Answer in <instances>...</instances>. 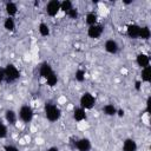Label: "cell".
<instances>
[{"label": "cell", "mask_w": 151, "mask_h": 151, "mask_svg": "<svg viewBox=\"0 0 151 151\" xmlns=\"http://www.w3.org/2000/svg\"><path fill=\"white\" fill-rule=\"evenodd\" d=\"M45 113H46V118L50 122H55L60 117V110L54 104H46V106H45Z\"/></svg>", "instance_id": "1"}, {"label": "cell", "mask_w": 151, "mask_h": 151, "mask_svg": "<svg viewBox=\"0 0 151 151\" xmlns=\"http://www.w3.org/2000/svg\"><path fill=\"white\" fill-rule=\"evenodd\" d=\"M18 78H19V71H18V68L14 65L8 64L6 66V68H5V79L8 83H11V81L17 80Z\"/></svg>", "instance_id": "2"}, {"label": "cell", "mask_w": 151, "mask_h": 151, "mask_svg": "<svg viewBox=\"0 0 151 151\" xmlns=\"http://www.w3.org/2000/svg\"><path fill=\"white\" fill-rule=\"evenodd\" d=\"M19 117H20V119H21L24 123H29V122L32 120V118H33V110H32L29 106L25 105V106H22V107L20 109Z\"/></svg>", "instance_id": "3"}, {"label": "cell", "mask_w": 151, "mask_h": 151, "mask_svg": "<svg viewBox=\"0 0 151 151\" xmlns=\"http://www.w3.org/2000/svg\"><path fill=\"white\" fill-rule=\"evenodd\" d=\"M94 105V97L91 93H84L80 98L81 109H92Z\"/></svg>", "instance_id": "4"}, {"label": "cell", "mask_w": 151, "mask_h": 151, "mask_svg": "<svg viewBox=\"0 0 151 151\" xmlns=\"http://www.w3.org/2000/svg\"><path fill=\"white\" fill-rule=\"evenodd\" d=\"M59 11H60V2L58 0H51L46 6V12L51 17L57 15Z\"/></svg>", "instance_id": "5"}, {"label": "cell", "mask_w": 151, "mask_h": 151, "mask_svg": "<svg viewBox=\"0 0 151 151\" xmlns=\"http://www.w3.org/2000/svg\"><path fill=\"white\" fill-rule=\"evenodd\" d=\"M103 33V26L101 25H93V26H90L88 27V31H87V34L90 38H93V39H97Z\"/></svg>", "instance_id": "6"}, {"label": "cell", "mask_w": 151, "mask_h": 151, "mask_svg": "<svg viewBox=\"0 0 151 151\" xmlns=\"http://www.w3.org/2000/svg\"><path fill=\"white\" fill-rule=\"evenodd\" d=\"M76 146L79 151H90L91 150V143L87 138H81L76 143Z\"/></svg>", "instance_id": "7"}, {"label": "cell", "mask_w": 151, "mask_h": 151, "mask_svg": "<svg viewBox=\"0 0 151 151\" xmlns=\"http://www.w3.org/2000/svg\"><path fill=\"white\" fill-rule=\"evenodd\" d=\"M139 32H140V27L138 25H130L127 27V35L132 39H136V38H139Z\"/></svg>", "instance_id": "8"}, {"label": "cell", "mask_w": 151, "mask_h": 151, "mask_svg": "<svg viewBox=\"0 0 151 151\" xmlns=\"http://www.w3.org/2000/svg\"><path fill=\"white\" fill-rule=\"evenodd\" d=\"M52 73H53V71H52V67L50 66V64L44 63V64L40 66V76H41L42 78L46 79V78L50 77Z\"/></svg>", "instance_id": "9"}, {"label": "cell", "mask_w": 151, "mask_h": 151, "mask_svg": "<svg viewBox=\"0 0 151 151\" xmlns=\"http://www.w3.org/2000/svg\"><path fill=\"white\" fill-rule=\"evenodd\" d=\"M137 64H138L140 67L144 68V67L149 66V64H150V59H149V57H147L146 54L140 53V54L137 55Z\"/></svg>", "instance_id": "10"}, {"label": "cell", "mask_w": 151, "mask_h": 151, "mask_svg": "<svg viewBox=\"0 0 151 151\" xmlns=\"http://www.w3.org/2000/svg\"><path fill=\"white\" fill-rule=\"evenodd\" d=\"M137 144L133 139H126L123 144V151H136Z\"/></svg>", "instance_id": "11"}, {"label": "cell", "mask_w": 151, "mask_h": 151, "mask_svg": "<svg viewBox=\"0 0 151 151\" xmlns=\"http://www.w3.org/2000/svg\"><path fill=\"white\" fill-rule=\"evenodd\" d=\"M105 50L109 52V53H116L118 51V44L114 41V40H107L105 42Z\"/></svg>", "instance_id": "12"}, {"label": "cell", "mask_w": 151, "mask_h": 151, "mask_svg": "<svg viewBox=\"0 0 151 151\" xmlns=\"http://www.w3.org/2000/svg\"><path fill=\"white\" fill-rule=\"evenodd\" d=\"M73 118L78 122H81L86 118V113H85V110L81 109V107H77L74 109V112H73Z\"/></svg>", "instance_id": "13"}, {"label": "cell", "mask_w": 151, "mask_h": 151, "mask_svg": "<svg viewBox=\"0 0 151 151\" xmlns=\"http://www.w3.org/2000/svg\"><path fill=\"white\" fill-rule=\"evenodd\" d=\"M5 118H6V120L9 123V124H15V122H17V113L13 111V110H7L6 111V113H5Z\"/></svg>", "instance_id": "14"}, {"label": "cell", "mask_w": 151, "mask_h": 151, "mask_svg": "<svg viewBox=\"0 0 151 151\" xmlns=\"http://www.w3.org/2000/svg\"><path fill=\"white\" fill-rule=\"evenodd\" d=\"M142 80L146 83L151 80V66H146L142 70Z\"/></svg>", "instance_id": "15"}, {"label": "cell", "mask_w": 151, "mask_h": 151, "mask_svg": "<svg viewBox=\"0 0 151 151\" xmlns=\"http://www.w3.org/2000/svg\"><path fill=\"white\" fill-rule=\"evenodd\" d=\"M103 110H104V113L107 114V116H114V114L117 113V110H116V107H114L112 104H107V105H105Z\"/></svg>", "instance_id": "16"}, {"label": "cell", "mask_w": 151, "mask_h": 151, "mask_svg": "<svg viewBox=\"0 0 151 151\" xmlns=\"http://www.w3.org/2000/svg\"><path fill=\"white\" fill-rule=\"evenodd\" d=\"M17 5L14 4V2H8L7 5H6V12L8 13V15L11 17V15H14L15 13H17Z\"/></svg>", "instance_id": "17"}, {"label": "cell", "mask_w": 151, "mask_h": 151, "mask_svg": "<svg viewBox=\"0 0 151 151\" xmlns=\"http://www.w3.org/2000/svg\"><path fill=\"white\" fill-rule=\"evenodd\" d=\"M4 27L7 29V31H13L14 27H15V24H14V20L12 18H7L4 22Z\"/></svg>", "instance_id": "18"}, {"label": "cell", "mask_w": 151, "mask_h": 151, "mask_svg": "<svg viewBox=\"0 0 151 151\" xmlns=\"http://www.w3.org/2000/svg\"><path fill=\"white\" fill-rule=\"evenodd\" d=\"M150 29H149V27H140V32H139V38H142V39H144V40H146V39H149L150 38Z\"/></svg>", "instance_id": "19"}, {"label": "cell", "mask_w": 151, "mask_h": 151, "mask_svg": "<svg viewBox=\"0 0 151 151\" xmlns=\"http://www.w3.org/2000/svg\"><path fill=\"white\" fill-rule=\"evenodd\" d=\"M73 7H72V2L71 1H68V0H65V1H63V2H60V9L61 11H64L65 13H67L70 9H72Z\"/></svg>", "instance_id": "20"}, {"label": "cell", "mask_w": 151, "mask_h": 151, "mask_svg": "<svg viewBox=\"0 0 151 151\" xmlns=\"http://www.w3.org/2000/svg\"><path fill=\"white\" fill-rule=\"evenodd\" d=\"M96 22H97V15L94 13H88L86 15V24H88L90 26H93L96 25Z\"/></svg>", "instance_id": "21"}, {"label": "cell", "mask_w": 151, "mask_h": 151, "mask_svg": "<svg viewBox=\"0 0 151 151\" xmlns=\"http://www.w3.org/2000/svg\"><path fill=\"white\" fill-rule=\"evenodd\" d=\"M46 81H47V85H48V86H54V85L57 84V81H58L57 74L53 72L50 77H47V78H46Z\"/></svg>", "instance_id": "22"}, {"label": "cell", "mask_w": 151, "mask_h": 151, "mask_svg": "<svg viewBox=\"0 0 151 151\" xmlns=\"http://www.w3.org/2000/svg\"><path fill=\"white\" fill-rule=\"evenodd\" d=\"M39 32H40L41 35L46 37V35L50 34V28H48V26L46 24H40L39 25Z\"/></svg>", "instance_id": "23"}, {"label": "cell", "mask_w": 151, "mask_h": 151, "mask_svg": "<svg viewBox=\"0 0 151 151\" xmlns=\"http://www.w3.org/2000/svg\"><path fill=\"white\" fill-rule=\"evenodd\" d=\"M76 79L78 81H84V79H85V72L83 70H78L76 72Z\"/></svg>", "instance_id": "24"}, {"label": "cell", "mask_w": 151, "mask_h": 151, "mask_svg": "<svg viewBox=\"0 0 151 151\" xmlns=\"http://www.w3.org/2000/svg\"><path fill=\"white\" fill-rule=\"evenodd\" d=\"M71 19H76L77 17H78V11L76 9V8H72V9H70L67 13H66Z\"/></svg>", "instance_id": "25"}, {"label": "cell", "mask_w": 151, "mask_h": 151, "mask_svg": "<svg viewBox=\"0 0 151 151\" xmlns=\"http://www.w3.org/2000/svg\"><path fill=\"white\" fill-rule=\"evenodd\" d=\"M7 136V129L4 124H0V138H5Z\"/></svg>", "instance_id": "26"}, {"label": "cell", "mask_w": 151, "mask_h": 151, "mask_svg": "<svg viewBox=\"0 0 151 151\" xmlns=\"http://www.w3.org/2000/svg\"><path fill=\"white\" fill-rule=\"evenodd\" d=\"M5 151H19L17 146L14 145H6L5 146Z\"/></svg>", "instance_id": "27"}, {"label": "cell", "mask_w": 151, "mask_h": 151, "mask_svg": "<svg viewBox=\"0 0 151 151\" xmlns=\"http://www.w3.org/2000/svg\"><path fill=\"white\" fill-rule=\"evenodd\" d=\"M5 79V70L0 67V81H2Z\"/></svg>", "instance_id": "28"}, {"label": "cell", "mask_w": 151, "mask_h": 151, "mask_svg": "<svg viewBox=\"0 0 151 151\" xmlns=\"http://www.w3.org/2000/svg\"><path fill=\"white\" fill-rule=\"evenodd\" d=\"M46 151H59V150H58V147H54V146H53V147H50V149L46 150Z\"/></svg>", "instance_id": "29"}, {"label": "cell", "mask_w": 151, "mask_h": 151, "mask_svg": "<svg viewBox=\"0 0 151 151\" xmlns=\"http://www.w3.org/2000/svg\"><path fill=\"white\" fill-rule=\"evenodd\" d=\"M136 88H137V90L140 88V81H137V83H136Z\"/></svg>", "instance_id": "30"}, {"label": "cell", "mask_w": 151, "mask_h": 151, "mask_svg": "<svg viewBox=\"0 0 151 151\" xmlns=\"http://www.w3.org/2000/svg\"><path fill=\"white\" fill-rule=\"evenodd\" d=\"M118 113H119V116H123V114H124V112H123L122 110H119V111H118Z\"/></svg>", "instance_id": "31"}]
</instances>
